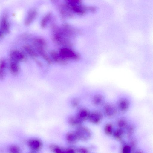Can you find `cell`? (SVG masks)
<instances>
[{
    "label": "cell",
    "instance_id": "25",
    "mask_svg": "<svg viewBox=\"0 0 153 153\" xmlns=\"http://www.w3.org/2000/svg\"><path fill=\"white\" fill-rule=\"evenodd\" d=\"M134 131V128L131 126H130L128 127V136H130L132 134Z\"/></svg>",
    "mask_w": 153,
    "mask_h": 153
},
{
    "label": "cell",
    "instance_id": "11",
    "mask_svg": "<svg viewBox=\"0 0 153 153\" xmlns=\"http://www.w3.org/2000/svg\"><path fill=\"white\" fill-rule=\"evenodd\" d=\"M118 108L122 112H125L127 110L129 107V103L126 99H120L118 103Z\"/></svg>",
    "mask_w": 153,
    "mask_h": 153
},
{
    "label": "cell",
    "instance_id": "26",
    "mask_svg": "<svg viewBox=\"0 0 153 153\" xmlns=\"http://www.w3.org/2000/svg\"><path fill=\"white\" fill-rule=\"evenodd\" d=\"M3 32L0 30V37H2L3 36Z\"/></svg>",
    "mask_w": 153,
    "mask_h": 153
},
{
    "label": "cell",
    "instance_id": "22",
    "mask_svg": "<svg viewBox=\"0 0 153 153\" xmlns=\"http://www.w3.org/2000/svg\"><path fill=\"white\" fill-rule=\"evenodd\" d=\"M35 43L38 45L37 47H43L46 45L45 42L42 39L37 38L34 40Z\"/></svg>",
    "mask_w": 153,
    "mask_h": 153
},
{
    "label": "cell",
    "instance_id": "17",
    "mask_svg": "<svg viewBox=\"0 0 153 153\" xmlns=\"http://www.w3.org/2000/svg\"><path fill=\"white\" fill-rule=\"evenodd\" d=\"M37 51L45 59L47 60L48 62L50 61L49 58L48 57L46 53L45 52L43 47H37Z\"/></svg>",
    "mask_w": 153,
    "mask_h": 153
},
{
    "label": "cell",
    "instance_id": "2",
    "mask_svg": "<svg viewBox=\"0 0 153 153\" xmlns=\"http://www.w3.org/2000/svg\"><path fill=\"white\" fill-rule=\"evenodd\" d=\"M27 145L32 151L36 152L42 148V144L40 139L33 138L28 140Z\"/></svg>",
    "mask_w": 153,
    "mask_h": 153
},
{
    "label": "cell",
    "instance_id": "14",
    "mask_svg": "<svg viewBox=\"0 0 153 153\" xmlns=\"http://www.w3.org/2000/svg\"><path fill=\"white\" fill-rule=\"evenodd\" d=\"M124 132L121 128L117 129L115 131L113 134L115 138L118 140H121L123 135Z\"/></svg>",
    "mask_w": 153,
    "mask_h": 153
},
{
    "label": "cell",
    "instance_id": "7",
    "mask_svg": "<svg viewBox=\"0 0 153 153\" xmlns=\"http://www.w3.org/2000/svg\"><path fill=\"white\" fill-rule=\"evenodd\" d=\"M79 4L71 5H68L69 7L76 13L79 15H83L85 12L86 8L85 7L78 5Z\"/></svg>",
    "mask_w": 153,
    "mask_h": 153
},
{
    "label": "cell",
    "instance_id": "18",
    "mask_svg": "<svg viewBox=\"0 0 153 153\" xmlns=\"http://www.w3.org/2000/svg\"><path fill=\"white\" fill-rule=\"evenodd\" d=\"M103 101V98L101 95H97L94 98V103L96 105H99L102 103Z\"/></svg>",
    "mask_w": 153,
    "mask_h": 153
},
{
    "label": "cell",
    "instance_id": "16",
    "mask_svg": "<svg viewBox=\"0 0 153 153\" xmlns=\"http://www.w3.org/2000/svg\"><path fill=\"white\" fill-rule=\"evenodd\" d=\"M113 127L112 124L110 123H108L105 125L104 128L105 133L107 135H111L112 132Z\"/></svg>",
    "mask_w": 153,
    "mask_h": 153
},
{
    "label": "cell",
    "instance_id": "28",
    "mask_svg": "<svg viewBox=\"0 0 153 153\" xmlns=\"http://www.w3.org/2000/svg\"><path fill=\"white\" fill-rule=\"evenodd\" d=\"M134 153H143V152H142L141 151H138L136 152H135Z\"/></svg>",
    "mask_w": 153,
    "mask_h": 153
},
{
    "label": "cell",
    "instance_id": "4",
    "mask_svg": "<svg viewBox=\"0 0 153 153\" xmlns=\"http://www.w3.org/2000/svg\"><path fill=\"white\" fill-rule=\"evenodd\" d=\"M0 30L3 33H7L9 32V25L7 16L4 13L0 21Z\"/></svg>",
    "mask_w": 153,
    "mask_h": 153
},
{
    "label": "cell",
    "instance_id": "23",
    "mask_svg": "<svg viewBox=\"0 0 153 153\" xmlns=\"http://www.w3.org/2000/svg\"><path fill=\"white\" fill-rule=\"evenodd\" d=\"M76 152L78 153H89L88 149L83 147H80L77 148H76Z\"/></svg>",
    "mask_w": 153,
    "mask_h": 153
},
{
    "label": "cell",
    "instance_id": "27",
    "mask_svg": "<svg viewBox=\"0 0 153 153\" xmlns=\"http://www.w3.org/2000/svg\"><path fill=\"white\" fill-rule=\"evenodd\" d=\"M27 153H36V152L31 151L30 152H28Z\"/></svg>",
    "mask_w": 153,
    "mask_h": 153
},
{
    "label": "cell",
    "instance_id": "20",
    "mask_svg": "<svg viewBox=\"0 0 153 153\" xmlns=\"http://www.w3.org/2000/svg\"><path fill=\"white\" fill-rule=\"evenodd\" d=\"M117 125L120 128H122L126 127L127 126V123L125 119H120L117 122Z\"/></svg>",
    "mask_w": 153,
    "mask_h": 153
},
{
    "label": "cell",
    "instance_id": "1",
    "mask_svg": "<svg viewBox=\"0 0 153 153\" xmlns=\"http://www.w3.org/2000/svg\"><path fill=\"white\" fill-rule=\"evenodd\" d=\"M75 131L79 141H87L91 137V131L86 127H79Z\"/></svg>",
    "mask_w": 153,
    "mask_h": 153
},
{
    "label": "cell",
    "instance_id": "13",
    "mask_svg": "<svg viewBox=\"0 0 153 153\" xmlns=\"http://www.w3.org/2000/svg\"><path fill=\"white\" fill-rule=\"evenodd\" d=\"M9 153H22L20 147L16 144H12L8 148Z\"/></svg>",
    "mask_w": 153,
    "mask_h": 153
},
{
    "label": "cell",
    "instance_id": "6",
    "mask_svg": "<svg viewBox=\"0 0 153 153\" xmlns=\"http://www.w3.org/2000/svg\"><path fill=\"white\" fill-rule=\"evenodd\" d=\"M104 111L105 114L108 117L114 116L116 113L115 107L111 104H106L104 107Z\"/></svg>",
    "mask_w": 153,
    "mask_h": 153
},
{
    "label": "cell",
    "instance_id": "21",
    "mask_svg": "<svg viewBox=\"0 0 153 153\" xmlns=\"http://www.w3.org/2000/svg\"><path fill=\"white\" fill-rule=\"evenodd\" d=\"M50 55L52 58L56 61H58L60 60L62 58L59 54L57 52L54 51H52L50 52Z\"/></svg>",
    "mask_w": 153,
    "mask_h": 153
},
{
    "label": "cell",
    "instance_id": "9",
    "mask_svg": "<svg viewBox=\"0 0 153 153\" xmlns=\"http://www.w3.org/2000/svg\"><path fill=\"white\" fill-rule=\"evenodd\" d=\"M37 14L36 10L34 9L31 10L28 12L25 21V23L26 25H30L33 20Z\"/></svg>",
    "mask_w": 153,
    "mask_h": 153
},
{
    "label": "cell",
    "instance_id": "8",
    "mask_svg": "<svg viewBox=\"0 0 153 153\" xmlns=\"http://www.w3.org/2000/svg\"><path fill=\"white\" fill-rule=\"evenodd\" d=\"M10 56L11 59L15 62L22 60L24 57L22 52L16 50L13 51L10 54Z\"/></svg>",
    "mask_w": 153,
    "mask_h": 153
},
{
    "label": "cell",
    "instance_id": "15",
    "mask_svg": "<svg viewBox=\"0 0 153 153\" xmlns=\"http://www.w3.org/2000/svg\"><path fill=\"white\" fill-rule=\"evenodd\" d=\"M51 16V13H49L42 18L41 24V26L42 28H44L46 27L48 22L50 19Z\"/></svg>",
    "mask_w": 153,
    "mask_h": 153
},
{
    "label": "cell",
    "instance_id": "5",
    "mask_svg": "<svg viewBox=\"0 0 153 153\" xmlns=\"http://www.w3.org/2000/svg\"><path fill=\"white\" fill-rule=\"evenodd\" d=\"M103 118V115L100 112L97 111L92 112L90 115V120L92 123L98 124L100 123Z\"/></svg>",
    "mask_w": 153,
    "mask_h": 153
},
{
    "label": "cell",
    "instance_id": "24",
    "mask_svg": "<svg viewBox=\"0 0 153 153\" xmlns=\"http://www.w3.org/2000/svg\"><path fill=\"white\" fill-rule=\"evenodd\" d=\"M131 148L130 147L127 145H126L124 146L123 149V153H130Z\"/></svg>",
    "mask_w": 153,
    "mask_h": 153
},
{
    "label": "cell",
    "instance_id": "12",
    "mask_svg": "<svg viewBox=\"0 0 153 153\" xmlns=\"http://www.w3.org/2000/svg\"><path fill=\"white\" fill-rule=\"evenodd\" d=\"M49 149L53 153H66L65 148H62L55 144L50 145Z\"/></svg>",
    "mask_w": 153,
    "mask_h": 153
},
{
    "label": "cell",
    "instance_id": "19",
    "mask_svg": "<svg viewBox=\"0 0 153 153\" xmlns=\"http://www.w3.org/2000/svg\"><path fill=\"white\" fill-rule=\"evenodd\" d=\"M26 52L31 56L35 57L37 56L36 53L31 48L28 46H25L24 47Z\"/></svg>",
    "mask_w": 153,
    "mask_h": 153
},
{
    "label": "cell",
    "instance_id": "3",
    "mask_svg": "<svg viewBox=\"0 0 153 153\" xmlns=\"http://www.w3.org/2000/svg\"><path fill=\"white\" fill-rule=\"evenodd\" d=\"M59 54L63 58L76 59L79 56L75 52L67 48H61Z\"/></svg>",
    "mask_w": 153,
    "mask_h": 153
},
{
    "label": "cell",
    "instance_id": "10",
    "mask_svg": "<svg viewBox=\"0 0 153 153\" xmlns=\"http://www.w3.org/2000/svg\"><path fill=\"white\" fill-rule=\"evenodd\" d=\"M66 138L67 141L71 144H74L79 141L75 131L68 132L66 134Z\"/></svg>",
    "mask_w": 153,
    "mask_h": 153
}]
</instances>
